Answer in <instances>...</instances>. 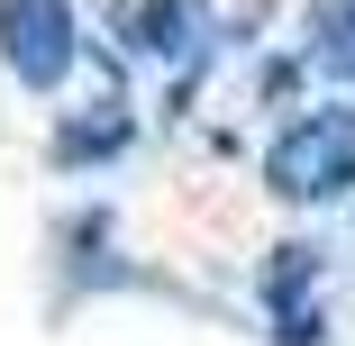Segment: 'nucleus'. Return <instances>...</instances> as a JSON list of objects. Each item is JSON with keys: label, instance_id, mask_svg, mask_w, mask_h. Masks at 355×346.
<instances>
[{"label": "nucleus", "instance_id": "1", "mask_svg": "<svg viewBox=\"0 0 355 346\" xmlns=\"http://www.w3.org/2000/svg\"><path fill=\"white\" fill-rule=\"evenodd\" d=\"M264 182L282 200H337V191H355V101L301 110L264 146Z\"/></svg>", "mask_w": 355, "mask_h": 346}, {"label": "nucleus", "instance_id": "2", "mask_svg": "<svg viewBox=\"0 0 355 346\" xmlns=\"http://www.w3.org/2000/svg\"><path fill=\"white\" fill-rule=\"evenodd\" d=\"M83 55V28H73V0H0V64L28 83V92H55Z\"/></svg>", "mask_w": 355, "mask_h": 346}, {"label": "nucleus", "instance_id": "3", "mask_svg": "<svg viewBox=\"0 0 355 346\" xmlns=\"http://www.w3.org/2000/svg\"><path fill=\"white\" fill-rule=\"evenodd\" d=\"M310 64L337 83H355V0H310Z\"/></svg>", "mask_w": 355, "mask_h": 346}, {"label": "nucleus", "instance_id": "4", "mask_svg": "<svg viewBox=\"0 0 355 346\" xmlns=\"http://www.w3.org/2000/svg\"><path fill=\"white\" fill-rule=\"evenodd\" d=\"M191 19H200L191 0H137V10H128V37L146 46V55H173V46L191 37Z\"/></svg>", "mask_w": 355, "mask_h": 346}]
</instances>
